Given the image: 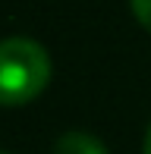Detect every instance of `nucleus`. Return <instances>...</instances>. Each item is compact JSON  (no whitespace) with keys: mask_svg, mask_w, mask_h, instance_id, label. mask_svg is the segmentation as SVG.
I'll return each mask as SVG.
<instances>
[{"mask_svg":"<svg viewBox=\"0 0 151 154\" xmlns=\"http://www.w3.org/2000/svg\"><path fill=\"white\" fill-rule=\"evenodd\" d=\"M51 82V57L32 38L0 41V107L29 104Z\"/></svg>","mask_w":151,"mask_h":154,"instance_id":"nucleus-1","label":"nucleus"},{"mask_svg":"<svg viewBox=\"0 0 151 154\" xmlns=\"http://www.w3.org/2000/svg\"><path fill=\"white\" fill-rule=\"evenodd\" d=\"M54 154H110V151L104 148L101 138L88 135V132H82V129H69V132H63V135L57 138Z\"/></svg>","mask_w":151,"mask_h":154,"instance_id":"nucleus-2","label":"nucleus"},{"mask_svg":"<svg viewBox=\"0 0 151 154\" xmlns=\"http://www.w3.org/2000/svg\"><path fill=\"white\" fill-rule=\"evenodd\" d=\"M129 6H132L135 19H139V22L151 32V0H129Z\"/></svg>","mask_w":151,"mask_h":154,"instance_id":"nucleus-3","label":"nucleus"},{"mask_svg":"<svg viewBox=\"0 0 151 154\" xmlns=\"http://www.w3.org/2000/svg\"><path fill=\"white\" fill-rule=\"evenodd\" d=\"M142 154H151V126H148V135H145V148H142Z\"/></svg>","mask_w":151,"mask_h":154,"instance_id":"nucleus-4","label":"nucleus"},{"mask_svg":"<svg viewBox=\"0 0 151 154\" xmlns=\"http://www.w3.org/2000/svg\"><path fill=\"white\" fill-rule=\"evenodd\" d=\"M0 154H6V151H0Z\"/></svg>","mask_w":151,"mask_h":154,"instance_id":"nucleus-5","label":"nucleus"}]
</instances>
